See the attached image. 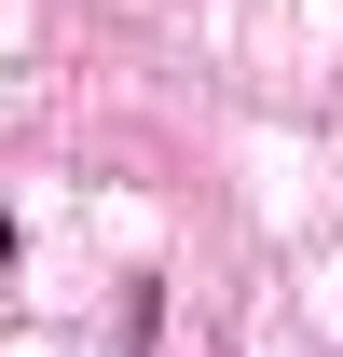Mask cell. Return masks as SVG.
Segmentation results:
<instances>
[{
  "instance_id": "1",
  "label": "cell",
  "mask_w": 343,
  "mask_h": 357,
  "mask_svg": "<svg viewBox=\"0 0 343 357\" xmlns=\"http://www.w3.org/2000/svg\"><path fill=\"white\" fill-rule=\"evenodd\" d=\"M0 261H14V220H0Z\"/></svg>"
}]
</instances>
